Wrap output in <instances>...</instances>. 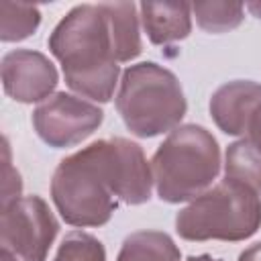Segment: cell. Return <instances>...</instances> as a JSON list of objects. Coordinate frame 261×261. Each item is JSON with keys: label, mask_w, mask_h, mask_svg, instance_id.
I'll list each match as a JSON object with an SVG mask.
<instances>
[{"label": "cell", "mask_w": 261, "mask_h": 261, "mask_svg": "<svg viewBox=\"0 0 261 261\" xmlns=\"http://www.w3.org/2000/svg\"><path fill=\"white\" fill-rule=\"evenodd\" d=\"M247 8H249L257 18H261V4H247Z\"/></svg>", "instance_id": "obj_23"}, {"label": "cell", "mask_w": 261, "mask_h": 261, "mask_svg": "<svg viewBox=\"0 0 261 261\" xmlns=\"http://www.w3.org/2000/svg\"><path fill=\"white\" fill-rule=\"evenodd\" d=\"M0 261H16V255L10 253L8 249H0Z\"/></svg>", "instance_id": "obj_21"}, {"label": "cell", "mask_w": 261, "mask_h": 261, "mask_svg": "<svg viewBox=\"0 0 261 261\" xmlns=\"http://www.w3.org/2000/svg\"><path fill=\"white\" fill-rule=\"evenodd\" d=\"M114 41V55L118 63L133 61L143 51L137 4L133 2H102Z\"/></svg>", "instance_id": "obj_12"}, {"label": "cell", "mask_w": 261, "mask_h": 261, "mask_svg": "<svg viewBox=\"0 0 261 261\" xmlns=\"http://www.w3.org/2000/svg\"><path fill=\"white\" fill-rule=\"evenodd\" d=\"M53 261H106V249L94 234L71 230L63 237Z\"/></svg>", "instance_id": "obj_17"}, {"label": "cell", "mask_w": 261, "mask_h": 261, "mask_svg": "<svg viewBox=\"0 0 261 261\" xmlns=\"http://www.w3.org/2000/svg\"><path fill=\"white\" fill-rule=\"evenodd\" d=\"M110 169L114 181V194L118 202L128 206H139L151 200L153 171L139 143L124 137L108 139Z\"/></svg>", "instance_id": "obj_9"}, {"label": "cell", "mask_w": 261, "mask_h": 261, "mask_svg": "<svg viewBox=\"0 0 261 261\" xmlns=\"http://www.w3.org/2000/svg\"><path fill=\"white\" fill-rule=\"evenodd\" d=\"M141 22L153 45H169L192 33V4L141 2Z\"/></svg>", "instance_id": "obj_11"}, {"label": "cell", "mask_w": 261, "mask_h": 261, "mask_svg": "<svg viewBox=\"0 0 261 261\" xmlns=\"http://www.w3.org/2000/svg\"><path fill=\"white\" fill-rule=\"evenodd\" d=\"M261 104V84L232 80L222 84L210 98V114L216 126L230 137H247L251 118Z\"/></svg>", "instance_id": "obj_10"}, {"label": "cell", "mask_w": 261, "mask_h": 261, "mask_svg": "<svg viewBox=\"0 0 261 261\" xmlns=\"http://www.w3.org/2000/svg\"><path fill=\"white\" fill-rule=\"evenodd\" d=\"M192 14L202 31L220 35L237 29L245 18V6L239 2H196Z\"/></svg>", "instance_id": "obj_15"}, {"label": "cell", "mask_w": 261, "mask_h": 261, "mask_svg": "<svg viewBox=\"0 0 261 261\" xmlns=\"http://www.w3.org/2000/svg\"><path fill=\"white\" fill-rule=\"evenodd\" d=\"M41 24V12L33 4L2 2L0 4V39L16 43L29 39Z\"/></svg>", "instance_id": "obj_16"}, {"label": "cell", "mask_w": 261, "mask_h": 261, "mask_svg": "<svg viewBox=\"0 0 261 261\" xmlns=\"http://www.w3.org/2000/svg\"><path fill=\"white\" fill-rule=\"evenodd\" d=\"M51 200L71 226H102L118 208L114 194L108 139L61 159L51 177Z\"/></svg>", "instance_id": "obj_2"}, {"label": "cell", "mask_w": 261, "mask_h": 261, "mask_svg": "<svg viewBox=\"0 0 261 261\" xmlns=\"http://www.w3.org/2000/svg\"><path fill=\"white\" fill-rule=\"evenodd\" d=\"M261 226V194L232 181L220 179L202 196L192 200L175 216V230L186 241H245Z\"/></svg>", "instance_id": "obj_5"}, {"label": "cell", "mask_w": 261, "mask_h": 261, "mask_svg": "<svg viewBox=\"0 0 261 261\" xmlns=\"http://www.w3.org/2000/svg\"><path fill=\"white\" fill-rule=\"evenodd\" d=\"M186 261H220V259H214L212 255H192Z\"/></svg>", "instance_id": "obj_22"}, {"label": "cell", "mask_w": 261, "mask_h": 261, "mask_svg": "<svg viewBox=\"0 0 261 261\" xmlns=\"http://www.w3.org/2000/svg\"><path fill=\"white\" fill-rule=\"evenodd\" d=\"M116 110L133 135L151 139L177 128L188 102L173 71L155 61H141L122 71Z\"/></svg>", "instance_id": "obj_4"}, {"label": "cell", "mask_w": 261, "mask_h": 261, "mask_svg": "<svg viewBox=\"0 0 261 261\" xmlns=\"http://www.w3.org/2000/svg\"><path fill=\"white\" fill-rule=\"evenodd\" d=\"M239 261H261V241L247 247L241 255H239Z\"/></svg>", "instance_id": "obj_20"}, {"label": "cell", "mask_w": 261, "mask_h": 261, "mask_svg": "<svg viewBox=\"0 0 261 261\" xmlns=\"http://www.w3.org/2000/svg\"><path fill=\"white\" fill-rule=\"evenodd\" d=\"M4 92L20 102H45L57 88L59 73L47 55L33 49H14L2 57L0 63Z\"/></svg>", "instance_id": "obj_8"}, {"label": "cell", "mask_w": 261, "mask_h": 261, "mask_svg": "<svg viewBox=\"0 0 261 261\" xmlns=\"http://www.w3.org/2000/svg\"><path fill=\"white\" fill-rule=\"evenodd\" d=\"M69 90L94 102H110L118 84V61L104 4L73 6L47 39Z\"/></svg>", "instance_id": "obj_1"}, {"label": "cell", "mask_w": 261, "mask_h": 261, "mask_svg": "<svg viewBox=\"0 0 261 261\" xmlns=\"http://www.w3.org/2000/svg\"><path fill=\"white\" fill-rule=\"evenodd\" d=\"M220 147L200 124H179L151 159L153 184L161 202H192L212 188L220 173Z\"/></svg>", "instance_id": "obj_3"}, {"label": "cell", "mask_w": 261, "mask_h": 261, "mask_svg": "<svg viewBox=\"0 0 261 261\" xmlns=\"http://www.w3.org/2000/svg\"><path fill=\"white\" fill-rule=\"evenodd\" d=\"M22 192V181H20V173L12 167L10 161V149H8V141L4 139V184H2V206L14 202L20 198Z\"/></svg>", "instance_id": "obj_18"}, {"label": "cell", "mask_w": 261, "mask_h": 261, "mask_svg": "<svg viewBox=\"0 0 261 261\" xmlns=\"http://www.w3.org/2000/svg\"><path fill=\"white\" fill-rule=\"evenodd\" d=\"M245 139H249L251 145L261 153V104H259V108L255 110V114H253V118H251L249 133H247Z\"/></svg>", "instance_id": "obj_19"}, {"label": "cell", "mask_w": 261, "mask_h": 261, "mask_svg": "<svg viewBox=\"0 0 261 261\" xmlns=\"http://www.w3.org/2000/svg\"><path fill=\"white\" fill-rule=\"evenodd\" d=\"M59 232V222L41 196H20L2 206L0 243L22 261H45Z\"/></svg>", "instance_id": "obj_6"}, {"label": "cell", "mask_w": 261, "mask_h": 261, "mask_svg": "<svg viewBox=\"0 0 261 261\" xmlns=\"http://www.w3.org/2000/svg\"><path fill=\"white\" fill-rule=\"evenodd\" d=\"M224 177L261 194V153L251 145L249 139L228 145L224 153Z\"/></svg>", "instance_id": "obj_14"}, {"label": "cell", "mask_w": 261, "mask_h": 261, "mask_svg": "<svg viewBox=\"0 0 261 261\" xmlns=\"http://www.w3.org/2000/svg\"><path fill=\"white\" fill-rule=\"evenodd\" d=\"M116 261H181V251L167 232L137 230L122 241Z\"/></svg>", "instance_id": "obj_13"}, {"label": "cell", "mask_w": 261, "mask_h": 261, "mask_svg": "<svg viewBox=\"0 0 261 261\" xmlns=\"http://www.w3.org/2000/svg\"><path fill=\"white\" fill-rule=\"evenodd\" d=\"M102 120V108L67 92H55L33 110L35 133L53 149L80 145L94 130H98Z\"/></svg>", "instance_id": "obj_7"}]
</instances>
